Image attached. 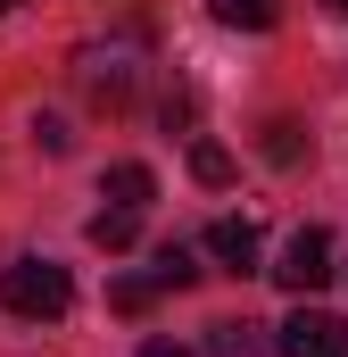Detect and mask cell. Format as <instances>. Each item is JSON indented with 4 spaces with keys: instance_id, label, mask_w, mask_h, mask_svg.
<instances>
[{
    "instance_id": "1",
    "label": "cell",
    "mask_w": 348,
    "mask_h": 357,
    "mask_svg": "<svg viewBox=\"0 0 348 357\" xmlns=\"http://www.w3.org/2000/svg\"><path fill=\"white\" fill-rule=\"evenodd\" d=\"M0 299L25 324H58L75 307V282H67V266H50V258H17V266H0Z\"/></svg>"
},
{
    "instance_id": "2",
    "label": "cell",
    "mask_w": 348,
    "mask_h": 357,
    "mask_svg": "<svg viewBox=\"0 0 348 357\" xmlns=\"http://www.w3.org/2000/svg\"><path fill=\"white\" fill-rule=\"evenodd\" d=\"M75 84H84V100H100V108H125V100L141 91V50H133V42H91V50H75Z\"/></svg>"
},
{
    "instance_id": "3",
    "label": "cell",
    "mask_w": 348,
    "mask_h": 357,
    "mask_svg": "<svg viewBox=\"0 0 348 357\" xmlns=\"http://www.w3.org/2000/svg\"><path fill=\"white\" fill-rule=\"evenodd\" d=\"M332 274H340V266H332V233H324V225H299V233H290V250H282V266H274V282H282V291H299V299H315Z\"/></svg>"
},
{
    "instance_id": "4",
    "label": "cell",
    "mask_w": 348,
    "mask_h": 357,
    "mask_svg": "<svg viewBox=\"0 0 348 357\" xmlns=\"http://www.w3.org/2000/svg\"><path fill=\"white\" fill-rule=\"evenodd\" d=\"M282 357H348V324L324 316V307H299L282 324Z\"/></svg>"
},
{
    "instance_id": "5",
    "label": "cell",
    "mask_w": 348,
    "mask_h": 357,
    "mask_svg": "<svg viewBox=\"0 0 348 357\" xmlns=\"http://www.w3.org/2000/svg\"><path fill=\"white\" fill-rule=\"evenodd\" d=\"M207 258H224V274H258V225L249 216H216L207 225Z\"/></svg>"
},
{
    "instance_id": "6",
    "label": "cell",
    "mask_w": 348,
    "mask_h": 357,
    "mask_svg": "<svg viewBox=\"0 0 348 357\" xmlns=\"http://www.w3.org/2000/svg\"><path fill=\"white\" fill-rule=\"evenodd\" d=\"M207 357H282V341H265V324H207Z\"/></svg>"
},
{
    "instance_id": "7",
    "label": "cell",
    "mask_w": 348,
    "mask_h": 357,
    "mask_svg": "<svg viewBox=\"0 0 348 357\" xmlns=\"http://www.w3.org/2000/svg\"><path fill=\"white\" fill-rule=\"evenodd\" d=\"M150 199H158V175H150L141 158H125V167H108V208H133V216H141Z\"/></svg>"
},
{
    "instance_id": "8",
    "label": "cell",
    "mask_w": 348,
    "mask_h": 357,
    "mask_svg": "<svg viewBox=\"0 0 348 357\" xmlns=\"http://www.w3.org/2000/svg\"><path fill=\"white\" fill-rule=\"evenodd\" d=\"M216 8V25H232V33H274V17H282V0H207Z\"/></svg>"
},
{
    "instance_id": "9",
    "label": "cell",
    "mask_w": 348,
    "mask_h": 357,
    "mask_svg": "<svg viewBox=\"0 0 348 357\" xmlns=\"http://www.w3.org/2000/svg\"><path fill=\"white\" fill-rule=\"evenodd\" d=\"M133 233H141L133 208H100V216H91V241H100V250H133Z\"/></svg>"
},
{
    "instance_id": "10",
    "label": "cell",
    "mask_w": 348,
    "mask_h": 357,
    "mask_svg": "<svg viewBox=\"0 0 348 357\" xmlns=\"http://www.w3.org/2000/svg\"><path fill=\"white\" fill-rule=\"evenodd\" d=\"M191 175L207 183V191H216V183H232V150H224V142H191Z\"/></svg>"
},
{
    "instance_id": "11",
    "label": "cell",
    "mask_w": 348,
    "mask_h": 357,
    "mask_svg": "<svg viewBox=\"0 0 348 357\" xmlns=\"http://www.w3.org/2000/svg\"><path fill=\"white\" fill-rule=\"evenodd\" d=\"M158 291H182V282H199V258H191V250H158Z\"/></svg>"
},
{
    "instance_id": "12",
    "label": "cell",
    "mask_w": 348,
    "mask_h": 357,
    "mask_svg": "<svg viewBox=\"0 0 348 357\" xmlns=\"http://www.w3.org/2000/svg\"><path fill=\"white\" fill-rule=\"evenodd\" d=\"M108 299H116V307H125V316H141V307H150V299H158V274H125V282H116V291H108Z\"/></svg>"
},
{
    "instance_id": "13",
    "label": "cell",
    "mask_w": 348,
    "mask_h": 357,
    "mask_svg": "<svg viewBox=\"0 0 348 357\" xmlns=\"http://www.w3.org/2000/svg\"><path fill=\"white\" fill-rule=\"evenodd\" d=\"M299 150H307V142H299V125H290V116H282V125H265V158H274V167H290Z\"/></svg>"
},
{
    "instance_id": "14",
    "label": "cell",
    "mask_w": 348,
    "mask_h": 357,
    "mask_svg": "<svg viewBox=\"0 0 348 357\" xmlns=\"http://www.w3.org/2000/svg\"><path fill=\"white\" fill-rule=\"evenodd\" d=\"M33 142H42V150L58 158V150H67V125H58V116H33Z\"/></svg>"
},
{
    "instance_id": "15",
    "label": "cell",
    "mask_w": 348,
    "mask_h": 357,
    "mask_svg": "<svg viewBox=\"0 0 348 357\" xmlns=\"http://www.w3.org/2000/svg\"><path fill=\"white\" fill-rule=\"evenodd\" d=\"M141 357H191V349H174V341H150V349H141Z\"/></svg>"
},
{
    "instance_id": "16",
    "label": "cell",
    "mask_w": 348,
    "mask_h": 357,
    "mask_svg": "<svg viewBox=\"0 0 348 357\" xmlns=\"http://www.w3.org/2000/svg\"><path fill=\"white\" fill-rule=\"evenodd\" d=\"M332 17H348V0H332Z\"/></svg>"
},
{
    "instance_id": "17",
    "label": "cell",
    "mask_w": 348,
    "mask_h": 357,
    "mask_svg": "<svg viewBox=\"0 0 348 357\" xmlns=\"http://www.w3.org/2000/svg\"><path fill=\"white\" fill-rule=\"evenodd\" d=\"M0 8H17V0H0Z\"/></svg>"
}]
</instances>
